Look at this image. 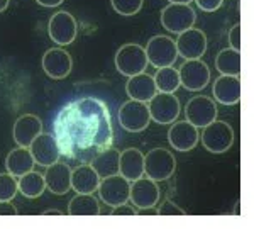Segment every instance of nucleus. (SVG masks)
Instances as JSON below:
<instances>
[{
  "label": "nucleus",
  "instance_id": "1",
  "mask_svg": "<svg viewBox=\"0 0 254 229\" xmlns=\"http://www.w3.org/2000/svg\"><path fill=\"white\" fill-rule=\"evenodd\" d=\"M61 156L75 163H92L104 150L112 148L114 128L110 110L95 97L68 102L53 122Z\"/></svg>",
  "mask_w": 254,
  "mask_h": 229
},
{
  "label": "nucleus",
  "instance_id": "2",
  "mask_svg": "<svg viewBox=\"0 0 254 229\" xmlns=\"http://www.w3.org/2000/svg\"><path fill=\"white\" fill-rule=\"evenodd\" d=\"M200 140H202L203 148L207 151H210V153H214V154H220L232 148L236 134L229 122L215 119L203 128V133H202V136H200Z\"/></svg>",
  "mask_w": 254,
  "mask_h": 229
},
{
  "label": "nucleus",
  "instance_id": "3",
  "mask_svg": "<svg viewBox=\"0 0 254 229\" xmlns=\"http://www.w3.org/2000/svg\"><path fill=\"white\" fill-rule=\"evenodd\" d=\"M176 159L170 150L154 148L144 154V175L154 182H165L173 177Z\"/></svg>",
  "mask_w": 254,
  "mask_h": 229
},
{
  "label": "nucleus",
  "instance_id": "4",
  "mask_svg": "<svg viewBox=\"0 0 254 229\" xmlns=\"http://www.w3.org/2000/svg\"><path fill=\"white\" fill-rule=\"evenodd\" d=\"M119 124L129 133H141L144 131L151 122L149 107L146 102L139 100H127L121 105L117 112Z\"/></svg>",
  "mask_w": 254,
  "mask_h": 229
},
{
  "label": "nucleus",
  "instance_id": "5",
  "mask_svg": "<svg viewBox=\"0 0 254 229\" xmlns=\"http://www.w3.org/2000/svg\"><path fill=\"white\" fill-rule=\"evenodd\" d=\"M147 67V56L141 44H124L116 53V68L124 76H134L142 73Z\"/></svg>",
  "mask_w": 254,
  "mask_h": 229
},
{
  "label": "nucleus",
  "instance_id": "6",
  "mask_svg": "<svg viewBox=\"0 0 254 229\" xmlns=\"http://www.w3.org/2000/svg\"><path fill=\"white\" fill-rule=\"evenodd\" d=\"M195 20L196 14L190 3H170L161 12L163 27L173 34H180V32L193 27Z\"/></svg>",
  "mask_w": 254,
  "mask_h": 229
},
{
  "label": "nucleus",
  "instance_id": "7",
  "mask_svg": "<svg viewBox=\"0 0 254 229\" xmlns=\"http://www.w3.org/2000/svg\"><path fill=\"white\" fill-rule=\"evenodd\" d=\"M147 63H151L156 68L173 67V63L178 58V50H176V43L168 36H154L147 41L146 48Z\"/></svg>",
  "mask_w": 254,
  "mask_h": 229
},
{
  "label": "nucleus",
  "instance_id": "8",
  "mask_svg": "<svg viewBox=\"0 0 254 229\" xmlns=\"http://www.w3.org/2000/svg\"><path fill=\"white\" fill-rule=\"evenodd\" d=\"M149 114L151 121L158 122V124H173L178 119L182 107H180V100L175 93H163L159 92L153 99L149 100Z\"/></svg>",
  "mask_w": 254,
  "mask_h": 229
},
{
  "label": "nucleus",
  "instance_id": "9",
  "mask_svg": "<svg viewBox=\"0 0 254 229\" xmlns=\"http://www.w3.org/2000/svg\"><path fill=\"white\" fill-rule=\"evenodd\" d=\"M180 83L190 92L203 90L210 81V68L202 60H185V63L180 67Z\"/></svg>",
  "mask_w": 254,
  "mask_h": 229
},
{
  "label": "nucleus",
  "instance_id": "10",
  "mask_svg": "<svg viewBox=\"0 0 254 229\" xmlns=\"http://www.w3.org/2000/svg\"><path fill=\"white\" fill-rule=\"evenodd\" d=\"M159 197L161 194H159L158 183L144 175L130 183L129 200L139 211H151L159 202Z\"/></svg>",
  "mask_w": 254,
  "mask_h": 229
},
{
  "label": "nucleus",
  "instance_id": "11",
  "mask_svg": "<svg viewBox=\"0 0 254 229\" xmlns=\"http://www.w3.org/2000/svg\"><path fill=\"white\" fill-rule=\"evenodd\" d=\"M48 32H49V38L55 41L56 44L68 46V44H71L76 39L78 26H76V20L69 12L60 10L49 19Z\"/></svg>",
  "mask_w": 254,
  "mask_h": 229
},
{
  "label": "nucleus",
  "instance_id": "12",
  "mask_svg": "<svg viewBox=\"0 0 254 229\" xmlns=\"http://www.w3.org/2000/svg\"><path fill=\"white\" fill-rule=\"evenodd\" d=\"M98 194H100V199L110 207H116L119 204H126L129 200L130 194V182L122 177L121 173L100 178Z\"/></svg>",
  "mask_w": 254,
  "mask_h": 229
},
{
  "label": "nucleus",
  "instance_id": "13",
  "mask_svg": "<svg viewBox=\"0 0 254 229\" xmlns=\"http://www.w3.org/2000/svg\"><path fill=\"white\" fill-rule=\"evenodd\" d=\"M176 43V50L178 56L185 60H198L205 55L207 51V36L203 31L190 27V29L183 31L178 34Z\"/></svg>",
  "mask_w": 254,
  "mask_h": 229
},
{
  "label": "nucleus",
  "instance_id": "14",
  "mask_svg": "<svg viewBox=\"0 0 254 229\" xmlns=\"http://www.w3.org/2000/svg\"><path fill=\"white\" fill-rule=\"evenodd\" d=\"M185 116L187 121L193 124L195 128H205L207 124L217 119V105L210 97L196 95L188 100Z\"/></svg>",
  "mask_w": 254,
  "mask_h": 229
},
{
  "label": "nucleus",
  "instance_id": "15",
  "mask_svg": "<svg viewBox=\"0 0 254 229\" xmlns=\"http://www.w3.org/2000/svg\"><path fill=\"white\" fill-rule=\"evenodd\" d=\"M41 65H43V70L48 76L55 80H63L71 72L73 60L69 53L64 51L63 48H51V50L44 53Z\"/></svg>",
  "mask_w": 254,
  "mask_h": 229
},
{
  "label": "nucleus",
  "instance_id": "16",
  "mask_svg": "<svg viewBox=\"0 0 254 229\" xmlns=\"http://www.w3.org/2000/svg\"><path fill=\"white\" fill-rule=\"evenodd\" d=\"M31 154L34 158L36 165L41 166H49L53 163H56L61 156V151L56 141L55 134L41 133L39 136H36V140L31 143L29 146Z\"/></svg>",
  "mask_w": 254,
  "mask_h": 229
},
{
  "label": "nucleus",
  "instance_id": "17",
  "mask_svg": "<svg viewBox=\"0 0 254 229\" xmlns=\"http://www.w3.org/2000/svg\"><path fill=\"white\" fill-rule=\"evenodd\" d=\"M200 140L198 128L190 124L188 121H175L173 126L168 131V141L176 151H191Z\"/></svg>",
  "mask_w": 254,
  "mask_h": 229
},
{
  "label": "nucleus",
  "instance_id": "18",
  "mask_svg": "<svg viewBox=\"0 0 254 229\" xmlns=\"http://www.w3.org/2000/svg\"><path fill=\"white\" fill-rule=\"evenodd\" d=\"M43 133V122L34 114H24L17 121L14 122V129H12V138H14L15 145L29 148L31 143L36 140V136Z\"/></svg>",
  "mask_w": 254,
  "mask_h": 229
},
{
  "label": "nucleus",
  "instance_id": "19",
  "mask_svg": "<svg viewBox=\"0 0 254 229\" xmlns=\"http://www.w3.org/2000/svg\"><path fill=\"white\" fill-rule=\"evenodd\" d=\"M44 182H46V189L51 190L55 195L68 194V190L71 189V168L66 163H53L46 166Z\"/></svg>",
  "mask_w": 254,
  "mask_h": 229
},
{
  "label": "nucleus",
  "instance_id": "20",
  "mask_svg": "<svg viewBox=\"0 0 254 229\" xmlns=\"http://www.w3.org/2000/svg\"><path fill=\"white\" fill-rule=\"evenodd\" d=\"M214 97L222 105H234L241 100V80L239 76L232 75H220L214 81L212 87Z\"/></svg>",
  "mask_w": 254,
  "mask_h": 229
},
{
  "label": "nucleus",
  "instance_id": "21",
  "mask_svg": "<svg viewBox=\"0 0 254 229\" xmlns=\"http://www.w3.org/2000/svg\"><path fill=\"white\" fill-rule=\"evenodd\" d=\"M126 92L132 100L149 102L158 93V88L153 76L142 72L134 76H129V80L126 83Z\"/></svg>",
  "mask_w": 254,
  "mask_h": 229
},
{
  "label": "nucleus",
  "instance_id": "22",
  "mask_svg": "<svg viewBox=\"0 0 254 229\" xmlns=\"http://www.w3.org/2000/svg\"><path fill=\"white\" fill-rule=\"evenodd\" d=\"M98 185H100V177L90 163H83L71 170V189L76 194H95Z\"/></svg>",
  "mask_w": 254,
  "mask_h": 229
},
{
  "label": "nucleus",
  "instance_id": "23",
  "mask_svg": "<svg viewBox=\"0 0 254 229\" xmlns=\"http://www.w3.org/2000/svg\"><path fill=\"white\" fill-rule=\"evenodd\" d=\"M119 173L129 182H134L144 175V154L141 153V150L127 148L122 151L119 159Z\"/></svg>",
  "mask_w": 254,
  "mask_h": 229
},
{
  "label": "nucleus",
  "instance_id": "24",
  "mask_svg": "<svg viewBox=\"0 0 254 229\" xmlns=\"http://www.w3.org/2000/svg\"><path fill=\"white\" fill-rule=\"evenodd\" d=\"M34 165L36 161L31 154V150L24 146H17L15 150H12L5 158V168L14 177H22L27 171H32Z\"/></svg>",
  "mask_w": 254,
  "mask_h": 229
},
{
  "label": "nucleus",
  "instance_id": "25",
  "mask_svg": "<svg viewBox=\"0 0 254 229\" xmlns=\"http://www.w3.org/2000/svg\"><path fill=\"white\" fill-rule=\"evenodd\" d=\"M119 159H121V151L109 148V150H104L102 153H98L90 165H92L93 170L98 173V177L105 178V177H112V175L119 173Z\"/></svg>",
  "mask_w": 254,
  "mask_h": 229
},
{
  "label": "nucleus",
  "instance_id": "26",
  "mask_svg": "<svg viewBox=\"0 0 254 229\" xmlns=\"http://www.w3.org/2000/svg\"><path fill=\"white\" fill-rule=\"evenodd\" d=\"M69 216H87V218H95L100 214V207H98V200L93 197V194H76L75 197L69 200L68 206Z\"/></svg>",
  "mask_w": 254,
  "mask_h": 229
},
{
  "label": "nucleus",
  "instance_id": "27",
  "mask_svg": "<svg viewBox=\"0 0 254 229\" xmlns=\"http://www.w3.org/2000/svg\"><path fill=\"white\" fill-rule=\"evenodd\" d=\"M19 192L27 199H38L46 190V182H44V175L38 171H27L26 175L19 177Z\"/></svg>",
  "mask_w": 254,
  "mask_h": 229
},
{
  "label": "nucleus",
  "instance_id": "28",
  "mask_svg": "<svg viewBox=\"0 0 254 229\" xmlns=\"http://www.w3.org/2000/svg\"><path fill=\"white\" fill-rule=\"evenodd\" d=\"M215 68L220 75H232L239 76L241 73V51L225 48L217 55L215 58Z\"/></svg>",
  "mask_w": 254,
  "mask_h": 229
},
{
  "label": "nucleus",
  "instance_id": "29",
  "mask_svg": "<svg viewBox=\"0 0 254 229\" xmlns=\"http://www.w3.org/2000/svg\"><path fill=\"white\" fill-rule=\"evenodd\" d=\"M154 83H156L158 92L163 93H175L180 88V73L173 67L158 68V73L153 76Z\"/></svg>",
  "mask_w": 254,
  "mask_h": 229
},
{
  "label": "nucleus",
  "instance_id": "30",
  "mask_svg": "<svg viewBox=\"0 0 254 229\" xmlns=\"http://www.w3.org/2000/svg\"><path fill=\"white\" fill-rule=\"evenodd\" d=\"M19 192V183L14 175L0 173V200H12Z\"/></svg>",
  "mask_w": 254,
  "mask_h": 229
},
{
  "label": "nucleus",
  "instance_id": "31",
  "mask_svg": "<svg viewBox=\"0 0 254 229\" xmlns=\"http://www.w3.org/2000/svg\"><path fill=\"white\" fill-rule=\"evenodd\" d=\"M110 3L117 14L129 17V15H136L142 9L144 0H110Z\"/></svg>",
  "mask_w": 254,
  "mask_h": 229
},
{
  "label": "nucleus",
  "instance_id": "32",
  "mask_svg": "<svg viewBox=\"0 0 254 229\" xmlns=\"http://www.w3.org/2000/svg\"><path fill=\"white\" fill-rule=\"evenodd\" d=\"M156 214H159V216H185V211L183 209H180L176 204H173L171 200H165L163 202V206L159 207V211L156 212Z\"/></svg>",
  "mask_w": 254,
  "mask_h": 229
},
{
  "label": "nucleus",
  "instance_id": "33",
  "mask_svg": "<svg viewBox=\"0 0 254 229\" xmlns=\"http://www.w3.org/2000/svg\"><path fill=\"white\" fill-rule=\"evenodd\" d=\"M110 216H137V209L134 206H129V204H119V206L112 207V212Z\"/></svg>",
  "mask_w": 254,
  "mask_h": 229
},
{
  "label": "nucleus",
  "instance_id": "34",
  "mask_svg": "<svg viewBox=\"0 0 254 229\" xmlns=\"http://www.w3.org/2000/svg\"><path fill=\"white\" fill-rule=\"evenodd\" d=\"M195 2L203 12H215L222 7L224 0H195Z\"/></svg>",
  "mask_w": 254,
  "mask_h": 229
},
{
  "label": "nucleus",
  "instance_id": "35",
  "mask_svg": "<svg viewBox=\"0 0 254 229\" xmlns=\"http://www.w3.org/2000/svg\"><path fill=\"white\" fill-rule=\"evenodd\" d=\"M229 43H231L232 50H241V24H236L231 31H229Z\"/></svg>",
  "mask_w": 254,
  "mask_h": 229
},
{
  "label": "nucleus",
  "instance_id": "36",
  "mask_svg": "<svg viewBox=\"0 0 254 229\" xmlns=\"http://www.w3.org/2000/svg\"><path fill=\"white\" fill-rule=\"evenodd\" d=\"M17 216V209L10 200H0V218H10Z\"/></svg>",
  "mask_w": 254,
  "mask_h": 229
},
{
  "label": "nucleus",
  "instance_id": "37",
  "mask_svg": "<svg viewBox=\"0 0 254 229\" xmlns=\"http://www.w3.org/2000/svg\"><path fill=\"white\" fill-rule=\"evenodd\" d=\"M36 2L43 7H58L64 2V0H36Z\"/></svg>",
  "mask_w": 254,
  "mask_h": 229
},
{
  "label": "nucleus",
  "instance_id": "38",
  "mask_svg": "<svg viewBox=\"0 0 254 229\" xmlns=\"http://www.w3.org/2000/svg\"><path fill=\"white\" fill-rule=\"evenodd\" d=\"M43 214H44V216H64L63 212L58 211V209H49V211H44Z\"/></svg>",
  "mask_w": 254,
  "mask_h": 229
},
{
  "label": "nucleus",
  "instance_id": "39",
  "mask_svg": "<svg viewBox=\"0 0 254 229\" xmlns=\"http://www.w3.org/2000/svg\"><path fill=\"white\" fill-rule=\"evenodd\" d=\"M9 7V0H0V12H3Z\"/></svg>",
  "mask_w": 254,
  "mask_h": 229
},
{
  "label": "nucleus",
  "instance_id": "40",
  "mask_svg": "<svg viewBox=\"0 0 254 229\" xmlns=\"http://www.w3.org/2000/svg\"><path fill=\"white\" fill-rule=\"evenodd\" d=\"M191 0H170V3H190Z\"/></svg>",
  "mask_w": 254,
  "mask_h": 229
}]
</instances>
